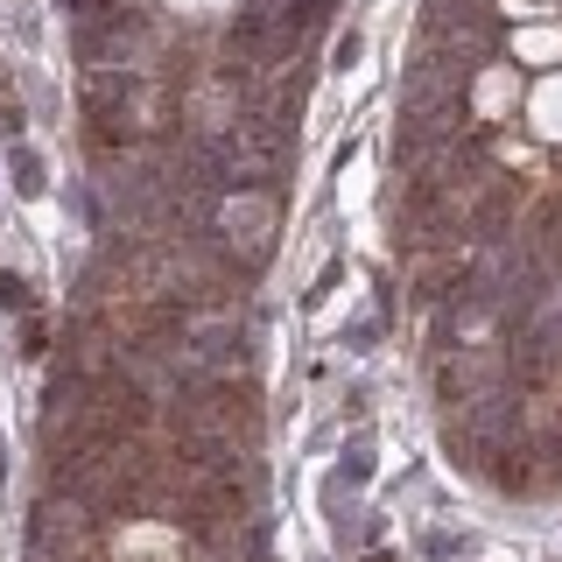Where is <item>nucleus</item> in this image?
Instances as JSON below:
<instances>
[{"instance_id": "obj_1", "label": "nucleus", "mask_w": 562, "mask_h": 562, "mask_svg": "<svg viewBox=\"0 0 562 562\" xmlns=\"http://www.w3.org/2000/svg\"><path fill=\"white\" fill-rule=\"evenodd\" d=\"M225 246H233L239 260H260V254H268V204L246 198V204L225 211Z\"/></svg>"}]
</instances>
